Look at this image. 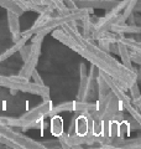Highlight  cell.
Masks as SVG:
<instances>
[{
	"instance_id": "6da1fadb",
	"label": "cell",
	"mask_w": 141,
	"mask_h": 149,
	"mask_svg": "<svg viewBox=\"0 0 141 149\" xmlns=\"http://www.w3.org/2000/svg\"><path fill=\"white\" fill-rule=\"evenodd\" d=\"M62 29H56L52 32V36L56 40L61 41L68 46L73 51L81 54L84 58L91 61L92 65L98 67L100 71L108 73L114 80L118 87H120L123 91H128L129 86L134 82H138L139 73L125 67L116 61L114 57H111L109 52L103 51L99 46L93 42V40H89L83 37L78 30L77 21H69L61 25Z\"/></svg>"
},
{
	"instance_id": "7a4b0ae2",
	"label": "cell",
	"mask_w": 141,
	"mask_h": 149,
	"mask_svg": "<svg viewBox=\"0 0 141 149\" xmlns=\"http://www.w3.org/2000/svg\"><path fill=\"white\" fill-rule=\"evenodd\" d=\"M0 86L12 88V90L29 92L34 95L41 96L44 100H50V88L46 85H39V83H31L25 77L16 74V76H1L0 74Z\"/></svg>"
},
{
	"instance_id": "3957f363",
	"label": "cell",
	"mask_w": 141,
	"mask_h": 149,
	"mask_svg": "<svg viewBox=\"0 0 141 149\" xmlns=\"http://www.w3.org/2000/svg\"><path fill=\"white\" fill-rule=\"evenodd\" d=\"M32 4L39 6H48L52 8L55 11H57L59 15H66L70 11V9H68L67 6L64 5L63 0H30Z\"/></svg>"
},
{
	"instance_id": "277c9868",
	"label": "cell",
	"mask_w": 141,
	"mask_h": 149,
	"mask_svg": "<svg viewBox=\"0 0 141 149\" xmlns=\"http://www.w3.org/2000/svg\"><path fill=\"white\" fill-rule=\"evenodd\" d=\"M8 24L10 32L12 34V41L15 42L16 40L20 39L21 30H20V14H17L12 10H8Z\"/></svg>"
},
{
	"instance_id": "5b68a950",
	"label": "cell",
	"mask_w": 141,
	"mask_h": 149,
	"mask_svg": "<svg viewBox=\"0 0 141 149\" xmlns=\"http://www.w3.org/2000/svg\"><path fill=\"white\" fill-rule=\"evenodd\" d=\"M20 34H21L20 39L16 40L10 49H8L5 52H3L1 55H0V61H5V60L10 57L11 55H14L15 52H17V51L20 50L22 46L27 42V40H30L31 37H32V35H31V34H27V32H20Z\"/></svg>"
},
{
	"instance_id": "8992f818",
	"label": "cell",
	"mask_w": 141,
	"mask_h": 149,
	"mask_svg": "<svg viewBox=\"0 0 141 149\" xmlns=\"http://www.w3.org/2000/svg\"><path fill=\"white\" fill-rule=\"evenodd\" d=\"M109 31L115 32V34H140L141 29L138 25H126L125 22L123 24H113L109 27Z\"/></svg>"
},
{
	"instance_id": "52a82bcc",
	"label": "cell",
	"mask_w": 141,
	"mask_h": 149,
	"mask_svg": "<svg viewBox=\"0 0 141 149\" xmlns=\"http://www.w3.org/2000/svg\"><path fill=\"white\" fill-rule=\"evenodd\" d=\"M74 130H76L77 136H86L89 130V119L87 117L86 113H82L81 116H78L74 120Z\"/></svg>"
},
{
	"instance_id": "ba28073f",
	"label": "cell",
	"mask_w": 141,
	"mask_h": 149,
	"mask_svg": "<svg viewBox=\"0 0 141 149\" xmlns=\"http://www.w3.org/2000/svg\"><path fill=\"white\" fill-rule=\"evenodd\" d=\"M51 133L57 138L63 134V119L58 114H55L51 117Z\"/></svg>"
},
{
	"instance_id": "9c48e42d",
	"label": "cell",
	"mask_w": 141,
	"mask_h": 149,
	"mask_svg": "<svg viewBox=\"0 0 141 149\" xmlns=\"http://www.w3.org/2000/svg\"><path fill=\"white\" fill-rule=\"evenodd\" d=\"M118 44V54L120 55V57H121V61H123V65L125 67H128L130 70H134L135 71V68L133 67V62H131V60H130V55H129V49L126 47V46L123 44V42H116Z\"/></svg>"
},
{
	"instance_id": "30bf717a",
	"label": "cell",
	"mask_w": 141,
	"mask_h": 149,
	"mask_svg": "<svg viewBox=\"0 0 141 149\" xmlns=\"http://www.w3.org/2000/svg\"><path fill=\"white\" fill-rule=\"evenodd\" d=\"M129 55H130L131 62H135L136 65H140V63H141V51H138V50H129Z\"/></svg>"
},
{
	"instance_id": "8fae6325",
	"label": "cell",
	"mask_w": 141,
	"mask_h": 149,
	"mask_svg": "<svg viewBox=\"0 0 141 149\" xmlns=\"http://www.w3.org/2000/svg\"><path fill=\"white\" fill-rule=\"evenodd\" d=\"M129 90L131 92V98H140V92H139L138 82H134L131 86H129Z\"/></svg>"
},
{
	"instance_id": "7c38bea8",
	"label": "cell",
	"mask_w": 141,
	"mask_h": 149,
	"mask_svg": "<svg viewBox=\"0 0 141 149\" xmlns=\"http://www.w3.org/2000/svg\"><path fill=\"white\" fill-rule=\"evenodd\" d=\"M19 52L21 54L22 61H25V60L27 58V56H29V54H30V45H26V44H25L20 50H19Z\"/></svg>"
},
{
	"instance_id": "4fadbf2b",
	"label": "cell",
	"mask_w": 141,
	"mask_h": 149,
	"mask_svg": "<svg viewBox=\"0 0 141 149\" xmlns=\"http://www.w3.org/2000/svg\"><path fill=\"white\" fill-rule=\"evenodd\" d=\"M31 77L34 78L35 83H39V85H45V83H44V81L41 80V77L39 76V73H37V71H36V70H34V72H32V74H31Z\"/></svg>"
},
{
	"instance_id": "5bb4252c",
	"label": "cell",
	"mask_w": 141,
	"mask_h": 149,
	"mask_svg": "<svg viewBox=\"0 0 141 149\" xmlns=\"http://www.w3.org/2000/svg\"><path fill=\"white\" fill-rule=\"evenodd\" d=\"M29 1H30V0H29Z\"/></svg>"
}]
</instances>
